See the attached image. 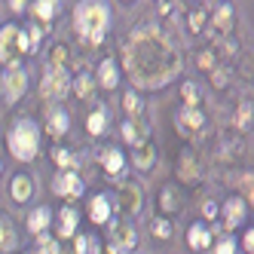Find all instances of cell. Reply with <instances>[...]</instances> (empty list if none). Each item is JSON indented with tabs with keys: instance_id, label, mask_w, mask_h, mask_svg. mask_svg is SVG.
Here are the masks:
<instances>
[{
	"instance_id": "ba28073f",
	"label": "cell",
	"mask_w": 254,
	"mask_h": 254,
	"mask_svg": "<svg viewBox=\"0 0 254 254\" xmlns=\"http://www.w3.org/2000/svg\"><path fill=\"white\" fill-rule=\"evenodd\" d=\"M52 193L56 196H70V199H77L83 193V181L77 178V169H62L56 178H52Z\"/></svg>"
},
{
	"instance_id": "3957f363",
	"label": "cell",
	"mask_w": 254,
	"mask_h": 254,
	"mask_svg": "<svg viewBox=\"0 0 254 254\" xmlns=\"http://www.w3.org/2000/svg\"><path fill=\"white\" fill-rule=\"evenodd\" d=\"M6 144H9V153L19 162H31L34 156H37V150H40V126L34 120H28V117L19 120L9 129Z\"/></svg>"
},
{
	"instance_id": "8992f818",
	"label": "cell",
	"mask_w": 254,
	"mask_h": 254,
	"mask_svg": "<svg viewBox=\"0 0 254 254\" xmlns=\"http://www.w3.org/2000/svg\"><path fill=\"white\" fill-rule=\"evenodd\" d=\"M25 89H28V70L22 64L6 67L3 70V80H0V92H3V98L9 104H15V101L25 95Z\"/></svg>"
},
{
	"instance_id": "7c38bea8",
	"label": "cell",
	"mask_w": 254,
	"mask_h": 254,
	"mask_svg": "<svg viewBox=\"0 0 254 254\" xmlns=\"http://www.w3.org/2000/svg\"><path fill=\"white\" fill-rule=\"evenodd\" d=\"M77 227H80V211L74 205H64L59 211V236L70 239V236H77Z\"/></svg>"
},
{
	"instance_id": "9c48e42d",
	"label": "cell",
	"mask_w": 254,
	"mask_h": 254,
	"mask_svg": "<svg viewBox=\"0 0 254 254\" xmlns=\"http://www.w3.org/2000/svg\"><path fill=\"white\" fill-rule=\"evenodd\" d=\"M245 214H248V205L242 202L239 196L227 199V202H224V227H227V230H236V227L245 221Z\"/></svg>"
},
{
	"instance_id": "ffe728a7",
	"label": "cell",
	"mask_w": 254,
	"mask_h": 254,
	"mask_svg": "<svg viewBox=\"0 0 254 254\" xmlns=\"http://www.w3.org/2000/svg\"><path fill=\"white\" fill-rule=\"evenodd\" d=\"M120 199H123V205L129 208V214H138L141 211V190L138 187H132V184L120 187Z\"/></svg>"
},
{
	"instance_id": "484cf974",
	"label": "cell",
	"mask_w": 254,
	"mask_h": 254,
	"mask_svg": "<svg viewBox=\"0 0 254 254\" xmlns=\"http://www.w3.org/2000/svg\"><path fill=\"white\" fill-rule=\"evenodd\" d=\"M123 138L129 141L132 147H135V144H141V141H144V135H141V126H138L135 120H132V123H123Z\"/></svg>"
},
{
	"instance_id": "d6986e66",
	"label": "cell",
	"mask_w": 254,
	"mask_h": 254,
	"mask_svg": "<svg viewBox=\"0 0 254 254\" xmlns=\"http://www.w3.org/2000/svg\"><path fill=\"white\" fill-rule=\"evenodd\" d=\"M31 193H34L31 178H28V175H15V178H12V199H15V202H28Z\"/></svg>"
},
{
	"instance_id": "e0dca14e",
	"label": "cell",
	"mask_w": 254,
	"mask_h": 254,
	"mask_svg": "<svg viewBox=\"0 0 254 254\" xmlns=\"http://www.w3.org/2000/svg\"><path fill=\"white\" fill-rule=\"evenodd\" d=\"M153 144H147V141H141V144H135V153H132V162H135V169H141V172H147L150 166H153Z\"/></svg>"
},
{
	"instance_id": "9a60e30c",
	"label": "cell",
	"mask_w": 254,
	"mask_h": 254,
	"mask_svg": "<svg viewBox=\"0 0 254 254\" xmlns=\"http://www.w3.org/2000/svg\"><path fill=\"white\" fill-rule=\"evenodd\" d=\"M34 19L37 22H52L62 9V0H34Z\"/></svg>"
},
{
	"instance_id": "44dd1931",
	"label": "cell",
	"mask_w": 254,
	"mask_h": 254,
	"mask_svg": "<svg viewBox=\"0 0 254 254\" xmlns=\"http://www.w3.org/2000/svg\"><path fill=\"white\" fill-rule=\"evenodd\" d=\"M205 123V117L196 111V107H184V114L178 117V126H181V132H187V126H193V129H199V126Z\"/></svg>"
},
{
	"instance_id": "1f68e13d",
	"label": "cell",
	"mask_w": 254,
	"mask_h": 254,
	"mask_svg": "<svg viewBox=\"0 0 254 254\" xmlns=\"http://www.w3.org/2000/svg\"><path fill=\"white\" fill-rule=\"evenodd\" d=\"M153 233L159 236V239H169V236H172V227H169V221H162V217H159V221H153Z\"/></svg>"
},
{
	"instance_id": "8fae6325",
	"label": "cell",
	"mask_w": 254,
	"mask_h": 254,
	"mask_svg": "<svg viewBox=\"0 0 254 254\" xmlns=\"http://www.w3.org/2000/svg\"><path fill=\"white\" fill-rule=\"evenodd\" d=\"M67 126H70V117L64 107H49V114H46V132L52 138H62L67 132Z\"/></svg>"
},
{
	"instance_id": "6da1fadb",
	"label": "cell",
	"mask_w": 254,
	"mask_h": 254,
	"mask_svg": "<svg viewBox=\"0 0 254 254\" xmlns=\"http://www.w3.org/2000/svg\"><path fill=\"white\" fill-rule=\"evenodd\" d=\"M126 74L138 89H162L178 70L181 56L159 28H138L123 46Z\"/></svg>"
},
{
	"instance_id": "cb8c5ba5",
	"label": "cell",
	"mask_w": 254,
	"mask_h": 254,
	"mask_svg": "<svg viewBox=\"0 0 254 254\" xmlns=\"http://www.w3.org/2000/svg\"><path fill=\"white\" fill-rule=\"evenodd\" d=\"M86 126H89V135H101L107 129V114L104 111H92L89 120H86Z\"/></svg>"
},
{
	"instance_id": "74e56055",
	"label": "cell",
	"mask_w": 254,
	"mask_h": 254,
	"mask_svg": "<svg viewBox=\"0 0 254 254\" xmlns=\"http://www.w3.org/2000/svg\"><path fill=\"white\" fill-rule=\"evenodd\" d=\"M202 214H205V217H217V202H205Z\"/></svg>"
},
{
	"instance_id": "f546056e",
	"label": "cell",
	"mask_w": 254,
	"mask_h": 254,
	"mask_svg": "<svg viewBox=\"0 0 254 254\" xmlns=\"http://www.w3.org/2000/svg\"><path fill=\"white\" fill-rule=\"evenodd\" d=\"M211 254H236V239L233 236H224V239L211 248Z\"/></svg>"
},
{
	"instance_id": "d6a6232c",
	"label": "cell",
	"mask_w": 254,
	"mask_h": 254,
	"mask_svg": "<svg viewBox=\"0 0 254 254\" xmlns=\"http://www.w3.org/2000/svg\"><path fill=\"white\" fill-rule=\"evenodd\" d=\"M184 98H187V107H196V86L193 83H184Z\"/></svg>"
},
{
	"instance_id": "ac0fdd59",
	"label": "cell",
	"mask_w": 254,
	"mask_h": 254,
	"mask_svg": "<svg viewBox=\"0 0 254 254\" xmlns=\"http://www.w3.org/2000/svg\"><path fill=\"white\" fill-rule=\"evenodd\" d=\"M101 166H104L107 175H120V172L126 169V156H123L117 147H107L104 156H101Z\"/></svg>"
},
{
	"instance_id": "ee69618b",
	"label": "cell",
	"mask_w": 254,
	"mask_h": 254,
	"mask_svg": "<svg viewBox=\"0 0 254 254\" xmlns=\"http://www.w3.org/2000/svg\"><path fill=\"white\" fill-rule=\"evenodd\" d=\"M0 172H3V162H0Z\"/></svg>"
},
{
	"instance_id": "83f0119b",
	"label": "cell",
	"mask_w": 254,
	"mask_h": 254,
	"mask_svg": "<svg viewBox=\"0 0 254 254\" xmlns=\"http://www.w3.org/2000/svg\"><path fill=\"white\" fill-rule=\"evenodd\" d=\"M123 107L129 111V117H141V98H138V92H126L123 95Z\"/></svg>"
},
{
	"instance_id": "f35d334b",
	"label": "cell",
	"mask_w": 254,
	"mask_h": 254,
	"mask_svg": "<svg viewBox=\"0 0 254 254\" xmlns=\"http://www.w3.org/2000/svg\"><path fill=\"white\" fill-rule=\"evenodd\" d=\"M162 202H166V205H162L166 211H175V205H172V190H166V193H162Z\"/></svg>"
},
{
	"instance_id": "836d02e7",
	"label": "cell",
	"mask_w": 254,
	"mask_h": 254,
	"mask_svg": "<svg viewBox=\"0 0 254 254\" xmlns=\"http://www.w3.org/2000/svg\"><path fill=\"white\" fill-rule=\"evenodd\" d=\"M202 25H205V12H193V15H190V28H193V31H199Z\"/></svg>"
},
{
	"instance_id": "d590c367",
	"label": "cell",
	"mask_w": 254,
	"mask_h": 254,
	"mask_svg": "<svg viewBox=\"0 0 254 254\" xmlns=\"http://www.w3.org/2000/svg\"><path fill=\"white\" fill-rule=\"evenodd\" d=\"M214 64V56L211 52H202V56H199V67H211Z\"/></svg>"
},
{
	"instance_id": "4fadbf2b",
	"label": "cell",
	"mask_w": 254,
	"mask_h": 254,
	"mask_svg": "<svg viewBox=\"0 0 254 254\" xmlns=\"http://www.w3.org/2000/svg\"><path fill=\"white\" fill-rule=\"evenodd\" d=\"M187 245H190L193 251H205V248L211 245V233H208V227H205V224H193V227L187 230Z\"/></svg>"
},
{
	"instance_id": "7402d4cb",
	"label": "cell",
	"mask_w": 254,
	"mask_h": 254,
	"mask_svg": "<svg viewBox=\"0 0 254 254\" xmlns=\"http://www.w3.org/2000/svg\"><path fill=\"white\" fill-rule=\"evenodd\" d=\"M37 254H62V245H59V239H52V236H46V233H40L37 236V248H34Z\"/></svg>"
},
{
	"instance_id": "f6af8a7d",
	"label": "cell",
	"mask_w": 254,
	"mask_h": 254,
	"mask_svg": "<svg viewBox=\"0 0 254 254\" xmlns=\"http://www.w3.org/2000/svg\"><path fill=\"white\" fill-rule=\"evenodd\" d=\"M28 254H37V251H28Z\"/></svg>"
},
{
	"instance_id": "b9f144b4",
	"label": "cell",
	"mask_w": 254,
	"mask_h": 254,
	"mask_svg": "<svg viewBox=\"0 0 254 254\" xmlns=\"http://www.w3.org/2000/svg\"><path fill=\"white\" fill-rule=\"evenodd\" d=\"M98 254H114V251H107V248H101V251H98Z\"/></svg>"
},
{
	"instance_id": "f1b7e54d",
	"label": "cell",
	"mask_w": 254,
	"mask_h": 254,
	"mask_svg": "<svg viewBox=\"0 0 254 254\" xmlns=\"http://www.w3.org/2000/svg\"><path fill=\"white\" fill-rule=\"evenodd\" d=\"M56 162H59V169H77V156L70 150H56Z\"/></svg>"
},
{
	"instance_id": "d4e9b609",
	"label": "cell",
	"mask_w": 254,
	"mask_h": 254,
	"mask_svg": "<svg viewBox=\"0 0 254 254\" xmlns=\"http://www.w3.org/2000/svg\"><path fill=\"white\" fill-rule=\"evenodd\" d=\"M15 245V233H12V224L6 217H0V251H9Z\"/></svg>"
},
{
	"instance_id": "603a6c76",
	"label": "cell",
	"mask_w": 254,
	"mask_h": 254,
	"mask_svg": "<svg viewBox=\"0 0 254 254\" xmlns=\"http://www.w3.org/2000/svg\"><path fill=\"white\" fill-rule=\"evenodd\" d=\"M214 25L221 28L224 34L230 31V25H233V6H230V3H221V6H217V12H214Z\"/></svg>"
},
{
	"instance_id": "30bf717a",
	"label": "cell",
	"mask_w": 254,
	"mask_h": 254,
	"mask_svg": "<svg viewBox=\"0 0 254 254\" xmlns=\"http://www.w3.org/2000/svg\"><path fill=\"white\" fill-rule=\"evenodd\" d=\"M111 214H114V205H111V196H104V193L92 196V202H89V217H92V224L104 227L107 221H111Z\"/></svg>"
},
{
	"instance_id": "4dcf8cb0",
	"label": "cell",
	"mask_w": 254,
	"mask_h": 254,
	"mask_svg": "<svg viewBox=\"0 0 254 254\" xmlns=\"http://www.w3.org/2000/svg\"><path fill=\"white\" fill-rule=\"evenodd\" d=\"M64 56H67V46H56V49H52V64L49 67H64Z\"/></svg>"
},
{
	"instance_id": "2e32d148",
	"label": "cell",
	"mask_w": 254,
	"mask_h": 254,
	"mask_svg": "<svg viewBox=\"0 0 254 254\" xmlns=\"http://www.w3.org/2000/svg\"><path fill=\"white\" fill-rule=\"evenodd\" d=\"M49 224H52V211L46 208V205H37L31 214H28V230L31 233H43V230H49Z\"/></svg>"
},
{
	"instance_id": "5b68a950",
	"label": "cell",
	"mask_w": 254,
	"mask_h": 254,
	"mask_svg": "<svg viewBox=\"0 0 254 254\" xmlns=\"http://www.w3.org/2000/svg\"><path fill=\"white\" fill-rule=\"evenodd\" d=\"M19 25H3L0 28V64L15 67L22 62V49H19Z\"/></svg>"
},
{
	"instance_id": "ab89813d",
	"label": "cell",
	"mask_w": 254,
	"mask_h": 254,
	"mask_svg": "<svg viewBox=\"0 0 254 254\" xmlns=\"http://www.w3.org/2000/svg\"><path fill=\"white\" fill-rule=\"evenodd\" d=\"M227 83V74H221V70H217V74H214V86H224Z\"/></svg>"
},
{
	"instance_id": "4316f807",
	"label": "cell",
	"mask_w": 254,
	"mask_h": 254,
	"mask_svg": "<svg viewBox=\"0 0 254 254\" xmlns=\"http://www.w3.org/2000/svg\"><path fill=\"white\" fill-rule=\"evenodd\" d=\"M92 77H89V74H80L77 77V83H74V92H77V98H89V95H92Z\"/></svg>"
},
{
	"instance_id": "8d00e7d4",
	"label": "cell",
	"mask_w": 254,
	"mask_h": 254,
	"mask_svg": "<svg viewBox=\"0 0 254 254\" xmlns=\"http://www.w3.org/2000/svg\"><path fill=\"white\" fill-rule=\"evenodd\" d=\"M242 245L248 248V254L254 251V230H248V233H245V239H242Z\"/></svg>"
},
{
	"instance_id": "7bdbcfd3",
	"label": "cell",
	"mask_w": 254,
	"mask_h": 254,
	"mask_svg": "<svg viewBox=\"0 0 254 254\" xmlns=\"http://www.w3.org/2000/svg\"><path fill=\"white\" fill-rule=\"evenodd\" d=\"M62 254H74V251H62Z\"/></svg>"
},
{
	"instance_id": "7a4b0ae2",
	"label": "cell",
	"mask_w": 254,
	"mask_h": 254,
	"mask_svg": "<svg viewBox=\"0 0 254 254\" xmlns=\"http://www.w3.org/2000/svg\"><path fill=\"white\" fill-rule=\"evenodd\" d=\"M111 3L107 0H80L77 3V12H74V28L80 34V40L95 46L107 37V31H111Z\"/></svg>"
},
{
	"instance_id": "277c9868",
	"label": "cell",
	"mask_w": 254,
	"mask_h": 254,
	"mask_svg": "<svg viewBox=\"0 0 254 254\" xmlns=\"http://www.w3.org/2000/svg\"><path fill=\"white\" fill-rule=\"evenodd\" d=\"M70 92V74L64 67H46L43 83H40V95L46 101H59Z\"/></svg>"
},
{
	"instance_id": "5bb4252c",
	"label": "cell",
	"mask_w": 254,
	"mask_h": 254,
	"mask_svg": "<svg viewBox=\"0 0 254 254\" xmlns=\"http://www.w3.org/2000/svg\"><path fill=\"white\" fill-rule=\"evenodd\" d=\"M98 83H101L104 89H117V83H120V67H117L114 59H104V62L98 64Z\"/></svg>"
},
{
	"instance_id": "60d3db41",
	"label": "cell",
	"mask_w": 254,
	"mask_h": 254,
	"mask_svg": "<svg viewBox=\"0 0 254 254\" xmlns=\"http://www.w3.org/2000/svg\"><path fill=\"white\" fill-rule=\"evenodd\" d=\"M245 123H251V111H242L239 114V126H245Z\"/></svg>"
},
{
	"instance_id": "52a82bcc",
	"label": "cell",
	"mask_w": 254,
	"mask_h": 254,
	"mask_svg": "<svg viewBox=\"0 0 254 254\" xmlns=\"http://www.w3.org/2000/svg\"><path fill=\"white\" fill-rule=\"evenodd\" d=\"M107 251H114V254H126V251H132L138 245V233L132 227H126V224H117V221H107Z\"/></svg>"
},
{
	"instance_id": "e575fe53",
	"label": "cell",
	"mask_w": 254,
	"mask_h": 254,
	"mask_svg": "<svg viewBox=\"0 0 254 254\" xmlns=\"http://www.w3.org/2000/svg\"><path fill=\"white\" fill-rule=\"evenodd\" d=\"M9 9L12 12H25L28 9V0H9Z\"/></svg>"
}]
</instances>
